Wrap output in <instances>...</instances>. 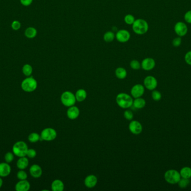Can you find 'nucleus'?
I'll return each instance as SVG.
<instances>
[{
	"label": "nucleus",
	"mask_w": 191,
	"mask_h": 191,
	"mask_svg": "<svg viewBox=\"0 0 191 191\" xmlns=\"http://www.w3.org/2000/svg\"><path fill=\"white\" fill-rule=\"evenodd\" d=\"M133 99L131 96L125 93H119L116 98V103L123 109H128L133 104Z\"/></svg>",
	"instance_id": "f257e3e1"
},
{
	"label": "nucleus",
	"mask_w": 191,
	"mask_h": 191,
	"mask_svg": "<svg viewBox=\"0 0 191 191\" xmlns=\"http://www.w3.org/2000/svg\"><path fill=\"white\" fill-rule=\"evenodd\" d=\"M133 25V30L134 33L138 35H142L147 32L149 29V25L147 22L142 19L135 20Z\"/></svg>",
	"instance_id": "f03ea898"
},
{
	"label": "nucleus",
	"mask_w": 191,
	"mask_h": 191,
	"mask_svg": "<svg viewBox=\"0 0 191 191\" xmlns=\"http://www.w3.org/2000/svg\"><path fill=\"white\" fill-rule=\"evenodd\" d=\"M21 86L24 91L31 93L36 89L38 82L33 77L29 76L22 81Z\"/></svg>",
	"instance_id": "7ed1b4c3"
},
{
	"label": "nucleus",
	"mask_w": 191,
	"mask_h": 191,
	"mask_svg": "<svg viewBox=\"0 0 191 191\" xmlns=\"http://www.w3.org/2000/svg\"><path fill=\"white\" fill-rule=\"evenodd\" d=\"M181 178L180 173L175 169L167 170L164 174V179L167 183L170 184H178Z\"/></svg>",
	"instance_id": "20e7f679"
},
{
	"label": "nucleus",
	"mask_w": 191,
	"mask_h": 191,
	"mask_svg": "<svg viewBox=\"0 0 191 191\" xmlns=\"http://www.w3.org/2000/svg\"><path fill=\"white\" fill-rule=\"evenodd\" d=\"M28 148L27 145L24 141H17L16 142L12 148V151L15 155L19 158L26 156Z\"/></svg>",
	"instance_id": "39448f33"
},
{
	"label": "nucleus",
	"mask_w": 191,
	"mask_h": 191,
	"mask_svg": "<svg viewBox=\"0 0 191 191\" xmlns=\"http://www.w3.org/2000/svg\"><path fill=\"white\" fill-rule=\"evenodd\" d=\"M60 100L63 105L67 107L74 105L77 101L75 94L69 91H66L62 94Z\"/></svg>",
	"instance_id": "423d86ee"
},
{
	"label": "nucleus",
	"mask_w": 191,
	"mask_h": 191,
	"mask_svg": "<svg viewBox=\"0 0 191 191\" xmlns=\"http://www.w3.org/2000/svg\"><path fill=\"white\" fill-rule=\"evenodd\" d=\"M57 136V132L54 128H46L41 131V140L50 141L54 140Z\"/></svg>",
	"instance_id": "0eeeda50"
},
{
	"label": "nucleus",
	"mask_w": 191,
	"mask_h": 191,
	"mask_svg": "<svg viewBox=\"0 0 191 191\" xmlns=\"http://www.w3.org/2000/svg\"><path fill=\"white\" fill-rule=\"evenodd\" d=\"M144 85L147 90H155L158 86V81L154 77L148 76L145 78L144 80Z\"/></svg>",
	"instance_id": "6e6552de"
},
{
	"label": "nucleus",
	"mask_w": 191,
	"mask_h": 191,
	"mask_svg": "<svg viewBox=\"0 0 191 191\" xmlns=\"http://www.w3.org/2000/svg\"><path fill=\"white\" fill-rule=\"evenodd\" d=\"M128 129L132 134L137 135L142 132V126L139 121L132 120L129 123Z\"/></svg>",
	"instance_id": "1a4fd4ad"
},
{
	"label": "nucleus",
	"mask_w": 191,
	"mask_h": 191,
	"mask_svg": "<svg viewBox=\"0 0 191 191\" xmlns=\"http://www.w3.org/2000/svg\"><path fill=\"white\" fill-rule=\"evenodd\" d=\"M145 92L144 86L142 84H136L133 86L131 89V94L132 97L137 98L142 97Z\"/></svg>",
	"instance_id": "9d476101"
},
{
	"label": "nucleus",
	"mask_w": 191,
	"mask_h": 191,
	"mask_svg": "<svg viewBox=\"0 0 191 191\" xmlns=\"http://www.w3.org/2000/svg\"><path fill=\"white\" fill-rule=\"evenodd\" d=\"M115 38L120 43H126L130 39V34L128 30L122 29L116 33Z\"/></svg>",
	"instance_id": "9b49d317"
},
{
	"label": "nucleus",
	"mask_w": 191,
	"mask_h": 191,
	"mask_svg": "<svg viewBox=\"0 0 191 191\" xmlns=\"http://www.w3.org/2000/svg\"><path fill=\"white\" fill-rule=\"evenodd\" d=\"M175 30L178 36L183 37L187 33L188 28L186 24L183 22H178L175 25Z\"/></svg>",
	"instance_id": "f8f14e48"
},
{
	"label": "nucleus",
	"mask_w": 191,
	"mask_h": 191,
	"mask_svg": "<svg viewBox=\"0 0 191 191\" xmlns=\"http://www.w3.org/2000/svg\"><path fill=\"white\" fill-rule=\"evenodd\" d=\"M142 68L145 71H150L155 67L156 61L151 58H146L141 63Z\"/></svg>",
	"instance_id": "ddd939ff"
},
{
	"label": "nucleus",
	"mask_w": 191,
	"mask_h": 191,
	"mask_svg": "<svg viewBox=\"0 0 191 191\" xmlns=\"http://www.w3.org/2000/svg\"><path fill=\"white\" fill-rule=\"evenodd\" d=\"M98 182V179L95 175H89L85 178V185L87 188L93 189Z\"/></svg>",
	"instance_id": "4468645a"
},
{
	"label": "nucleus",
	"mask_w": 191,
	"mask_h": 191,
	"mask_svg": "<svg viewBox=\"0 0 191 191\" xmlns=\"http://www.w3.org/2000/svg\"><path fill=\"white\" fill-rule=\"evenodd\" d=\"M80 114L79 109L76 106H70L68 107V109L67 111V115L69 119L71 120H76L77 118L79 117Z\"/></svg>",
	"instance_id": "2eb2a0df"
},
{
	"label": "nucleus",
	"mask_w": 191,
	"mask_h": 191,
	"mask_svg": "<svg viewBox=\"0 0 191 191\" xmlns=\"http://www.w3.org/2000/svg\"><path fill=\"white\" fill-rule=\"evenodd\" d=\"M30 174L34 178H39L43 174V170L41 167L38 164H33L29 169Z\"/></svg>",
	"instance_id": "dca6fc26"
},
{
	"label": "nucleus",
	"mask_w": 191,
	"mask_h": 191,
	"mask_svg": "<svg viewBox=\"0 0 191 191\" xmlns=\"http://www.w3.org/2000/svg\"><path fill=\"white\" fill-rule=\"evenodd\" d=\"M30 189V183L26 179L20 180L15 186V190L16 191H27Z\"/></svg>",
	"instance_id": "f3484780"
},
{
	"label": "nucleus",
	"mask_w": 191,
	"mask_h": 191,
	"mask_svg": "<svg viewBox=\"0 0 191 191\" xmlns=\"http://www.w3.org/2000/svg\"><path fill=\"white\" fill-rule=\"evenodd\" d=\"M11 171V167L7 163H0V177H5L10 174Z\"/></svg>",
	"instance_id": "a211bd4d"
},
{
	"label": "nucleus",
	"mask_w": 191,
	"mask_h": 191,
	"mask_svg": "<svg viewBox=\"0 0 191 191\" xmlns=\"http://www.w3.org/2000/svg\"><path fill=\"white\" fill-rule=\"evenodd\" d=\"M52 191H63L64 189V184L60 179H55L51 184Z\"/></svg>",
	"instance_id": "6ab92c4d"
},
{
	"label": "nucleus",
	"mask_w": 191,
	"mask_h": 191,
	"mask_svg": "<svg viewBox=\"0 0 191 191\" xmlns=\"http://www.w3.org/2000/svg\"><path fill=\"white\" fill-rule=\"evenodd\" d=\"M87 94L86 91L83 89H78L75 94L76 100L78 102H82L85 100L87 98Z\"/></svg>",
	"instance_id": "aec40b11"
},
{
	"label": "nucleus",
	"mask_w": 191,
	"mask_h": 191,
	"mask_svg": "<svg viewBox=\"0 0 191 191\" xmlns=\"http://www.w3.org/2000/svg\"><path fill=\"white\" fill-rule=\"evenodd\" d=\"M29 160L25 156L21 157L17 161V167L20 170H24L29 165Z\"/></svg>",
	"instance_id": "412c9836"
},
{
	"label": "nucleus",
	"mask_w": 191,
	"mask_h": 191,
	"mask_svg": "<svg viewBox=\"0 0 191 191\" xmlns=\"http://www.w3.org/2000/svg\"><path fill=\"white\" fill-rule=\"evenodd\" d=\"M37 30L35 27H28L25 30V36L29 39H33L35 38L36 36L37 35Z\"/></svg>",
	"instance_id": "4be33fe9"
},
{
	"label": "nucleus",
	"mask_w": 191,
	"mask_h": 191,
	"mask_svg": "<svg viewBox=\"0 0 191 191\" xmlns=\"http://www.w3.org/2000/svg\"><path fill=\"white\" fill-rule=\"evenodd\" d=\"M145 105H146L145 100L141 97L135 99L133 104V105H134L135 108L139 109H142L143 108H144Z\"/></svg>",
	"instance_id": "5701e85b"
},
{
	"label": "nucleus",
	"mask_w": 191,
	"mask_h": 191,
	"mask_svg": "<svg viewBox=\"0 0 191 191\" xmlns=\"http://www.w3.org/2000/svg\"><path fill=\"white\" fill-rule=\"evenodd\" d=\"M115 75L119 79L123 80L126 77L128 73L125 68L123 67H118L115 70Z\"/></svg>",
	"instance_id": "b1692460"
},
{
	"label": "nucleus",
	"mask_w": 191,
	"mask_h": 191,
	"mask_svg": "<svg viewBox=\"0 0 191 191\" xmlns=\"http://www.w3.org/2000/svg\"><path fill=\"white\" fill-rule=\"evenodd\" d=\"M179 173L182 178L187 179H190L191 178V168L190 167H183L181 169Z\"/></svg>",
	"instance_id": "393cba45"
},
{
	"label": "nucleus",
	"mask_w": 191,
	"mask_h": 191,
	"mask_svg": "<svg viewBox=\"0 0 191 191\" xmlns=\"http://www.w3.org/2000/svg\"><path fill=\"white\" fill-rule=\"evenodd\" d=\"M33 67L29 64H25L22 67V73L26 76H30L33 73Z\"/></svg>",
	"instance_id": "a878e982"
},
{
	"label": "nucleus",
	"mask_w": 191,
	"mask_h": 191,
	"mask_svg": "<svg viewBox=\"0 0 191 191\" xmlns=\"http://www.w3.org/2000/svg\"><path fill=\"white\" fill-rule=\"evenodd\" d=\"M115 38V35L114 33L111 31H109L105 33L104 36V40L106 42L110 43L112 42Z\"/></svg>",
	"instance_id": "bb28decb"
},
{
	"label": "nucleus",
	"mask_w": 191,
	"mask_h": 191,
	"mask_svg": "<svg viewBox=\"0 0 191 191\" xmlns=\"http://www.w3.org/2000/svg\"><path fill=\"white\" fill-rule=\"evenodd\" d=\"M28 140L31 143H35L41 140V137L38 133L33 132L29 135Z\"/></svg>",
	"instance_id": "cd10ccee"
},
{
	"label": "nucleus",
	"mask_w": 191,
	"mask_h": 191,
	"mask_svg": "<svg viewBox=\"0 0 191 191\" xmlns=\"http://www.w3.org/2000/svg\"><path fill=\"white\" fill-rule=\"evenodd\" d=\"M189 183H190L189 179L181 177L180 180L178 183V184L181 189H185L187 186H189Z\"/></svg>",
	"instance_id": "c85d7f7f"
},
{
	"label": "nucleus",
	"mask_w": 191,
	"mask_h": 191,
	"mask_svg": "<svg viewBox=\"0 0 191 191\" xmlns=\"http://www.w3.org/2000/svg\"><path fill=\"white\" fill-rule=\"evenodd\" d=\"M124 21L127 24L133 25L135 21V19L133 15L131 14H128L124 17Z\"/></svg>",
	"instance_id": "c756f323"
},
{
	"label": "nucleus",
	"mask_w": 191,
	"mask_h": 191,
	"mask_svg": "<svg viewBox=\"0 0 191 191\" xmlns=\"http://www.w3.org/2000/svg\"><path fill=\"white\" fill-rule=\"evenodd\" d=\"M151 97L154 100L159 101L161 98V93L158 90H153V92L151 93Z\"/></svg>",
	"instance_id": "7c9ffc66"
},
{
	"label": "nucleus",
	"mask_w": 191,
	"mask_h": 191,
	"mask_svg": "<svg viewBox=\"0 0 191 191\" xmlns=\"http://www.w3.org/2000/svg\"><path fill=\"white\" fill-rule=\"evenodd\" d=\"M130 66L132 69L135 70H139L140 68L142 67L141 63H140L138 61L136 60L131 61V62L130 63Z\"/></svg>",
	"instance_id": "2f4dec72"
},
{
	"label": "nucleus",
	"mask_w": 191,
	"mask_h": 191,
	"mask_svg": "<svg viewBox=\"0 0 191 191\" xmlns=\"http://www.w3.org/2000/svg\"><path fill=\"white\" fill-rule=\"evenodd\" d=\"M17 177L19 180H26L27 177V173L24 170H20L17 173Z\"/></svg>",
	"instance_id": "473e14b6"
},
{
	"label": "nucleus",
	"mask_w": 191,
	"mask_h": 191,
	"mask_svg": "<svg viewBox=\"0 0 191 191\" xmlns=\"http://www.w3.org/2000/svg\"><path fill=\"white\" fill-rule=\"evenodd\" d=\"M123 116L126 120H132L134 118V114L130 110H126L123 113Z\"/></svg>",
	"instance_id": "72a5a7b5"
},
{
	"label": "nucleus",
	"mask_w": 191,
	"mask_h": 191,
	"mask_svg": "<svg viewBox=\"0 0 191 191\" xmlns=\"http://www.w3.org/2000/svg\"><path fill=\"white\" fill-rule=\"evenodd\" d=\"M11 28L14 30H19L21 28V24L18 20H14L11 23Z\"/></svg>",
	"instance_id": "f704fd0d"
},
{
	"label": "nucleus",
	"mask_w": 191,
	"mask_h": 191,
	"mask_svg": "<svg viewBox=\"0 0 191 191\" xmlns=\"http://www.w3.org/2000/svg\"><path fill=\"white\" fill-rule=\"evenodd\" d=\"M14 159V153L8 152V153H7L6 154L5 156V160L6 163H11L12 161H13Z\"/></svg>",
	"instance_id": "c9c22d12"
},
{
	"label": "nucleus",
	"mask_w": 191,
	"mask_h": 191,
	"mask_svg": "<svg viewBox=\"0 0 191 191\" xmlns=\"http://www.w3.org/2000/svg\"><path fill=\"white\" fill-rule=\"evenodd\" d=\"M26 156L29 158H34L36 156V151L33 149H30L27 150Z\"/></svg>",
	"instance_id": "e433bc0d"
},
{
	"label": "nucleus",
	"mask_w": 191,
	"mask_h": 191,
	"mask_svg": "<svg viewBox=\"0 0 191 191\" xmlns=\"http://www.w3.org/2000/svg\"><path fill=\"white\" fill-rule=\"evenodd\" d=\"M182 43V39L179 37H178L175 38V39H173V45L175 47H179L181 44Z\"/></svg>",
	"instance_id": "4c0bfd02"
},
{
	"label": "nucleus",
	"mask_w": 191,
	"mask_h": 191,
	"mask_svg": "<svg viewBox=\"0 0 191 191\" xmlns=\"http://www.w3.org/2000/svg\"><path fill=\"white\" fill-rule=\"evenodd\" d=\"M185 61L188 65H191V51L187 52L185 56Z\"/></svg>",
	"instance_id": "58836bf2"
},
{
	"label": "nucleus",
	"mask_w": 191,
	"mask_h": 191,
	"mask_svg": "<svg viewBox=\"0 0 191 191\" xmlns=\"http://www.w3.org/2000/svg\"><path fill=\"white\" fill-rule=\"evenodd\" d=\"M20 3L24 6H29L32 4L33 0H20Z\"/></svg>",
	"instance_id": "ea45409f"
},
{
	"label": "nucleus",
	"mask_w": 191,
	"mask_h": 191,
	"mask_svg": "<svg viewBox=\"0 0 191 191\" xmlns=\"http://www.w3.org/2000/svg\"><path fill=\"white\" fill-rule=\"evenodd\" d=\"M184 19L188 23L191 24V10L186 12L184 15Z\"/></svg>",
	"instance_id": "a19ab883"
},
{
	"label": "nucleus",
	"mask_w": 191,
	"mask_h": 191,
	"mask_svg": "<svg viewBox=\"0 0 191 191\" xmlns=\"http://www.w3.org/2000/svg\"><path fill=\"white\" fill-rule=\"evenodd\" d=\"M2 184L3 180L2 179V178H1V177H0V189L1 188V187H2Z\"/></svg>",
	"instance_id": "79ce46f5"
}]
</instances>
